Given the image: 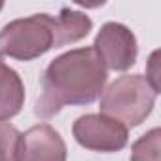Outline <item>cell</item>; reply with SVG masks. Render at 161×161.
I'll return each instance as SVG.
<instances>
[{
    "label": "cell",
    "instance_id": "6da1fadb",
    "mask_svg": "<svg viewBox=\"0 0 161 161\" xmlns=\"http://www.w3.org/2000/svg\"><path fill=\"white\" fill-rule=\"evenodd\" d=\"M108 80V70L93 47H76L55 57L42 74V93L34 114L42 119L57 116L64 106L95 103Z\"/></svg>",
    "mask_w": 161,
    "mask_h": 161
},
{
    "label": "cell",
    "instance_id": "7a4b0ae2",
    "mask_svg": "<svg viewBox=\"0 0 161 161\" xmlns=\"http://www.w3.org/2000/svg\"><path fill=\"white\" fill-rule=\"evenodd\" d=\"M157 93L142 74L119 76L101 93V114L121 125L138 127L153 110Z\"/></svg>",
    "mask_w": 161,
    "mask_h": 161
},
{
    "label": "cell",
    "instance_id": "3957f363",
    "mask_svg": "<svg viewBox=\"0 0 161 161\" xmlns=\"http://www.w3.org/2000/svg\"><path fill=\"white\" fill-rule=\"evenodd\" d=\"M55 47V21L49 14L14 19L0 29V57L34 61Z\"/></svg>",
    "mask_w": 161,
    "mask_h": 161
},
{
    "label": "cell",
    "instance_id": "277c9868",
    "mask_svg": "<svg viewBox=\"0 0 161 161\" xmlns=\"http://www.w3.org/2000/svg\"><path fill=\"white\" fill-rule=\"evenodd\" d=\"M76 142L91 152H119L129 142V129L119 121L103 114L80 116L72 125Z\"/></svg>",
    "mask_w": 161,
    "mask_h": 161
},
{
    "label": "cell",
    "instance_id": "5b68a950",
    "mask_svg": "<svg viewBox=\"0 0 161 161\" xmlns=\"http://www.w3.org/2000/svg\"><path fill=\"white\" fill-rule=\"evenodd\" d=\"M93 49L106 70L118 72L129 70L136 63L138 55V44L133 31L116 21H108L101 27L95 36Z\"/></svg>",
    "mask_w": 161,
    "mask_h": 161
},
{
    "label": "cell",
    "instance_id": "8992f818",
    "mask_svg": "<svg viewBox=\"0 0 161 161\" xmlns=\"http://www.w3.org/2000/svg\"><path fill=\"white\" fill-rule=\"evenodd\" d=\"M63 136L47 123H38L19 135L15 161H66Z\"/></svg>",
    "mask_w": 161,
    "mask_h": 161
},
{
    "label": "cell",
    "instance_id": "52a82bcc",
    "mask_svg": "<svg viewBox=\"0 0 161 161\" xmlns=\"http://www.w3.org/2000/svg\"><path fill=\"white\" fill-rule=\"evenodd\" d=\"M25 104V86L21 76L0 57V121L15 118Z\"/></svg>",
    "mask_w": 161,
    "mask_h": 161
},
{
    "label": "cell",
    "instance_id": "ba28073f",
    "mask_svg": "<svg viewBox=\"0 0 161 161\" xmlns=\"http://www.w3.org/2000/svg\"><path fill=\"white\" fill-rule=\"evenodd\" d=\"M53 21H55V47L80 42L93 29V21L87 14L66 6L61 8L59 15H53Z\"/></svg>",
    "mask_w": 161,
    "mask_h": 161
},
{
    "label": "cell",
    "instance_id": "9c48e42d",
    "mask_svg": "<svg viewBox=\"0 0 161 161\" xmlns=\"http://www.w3.org/2000/svg\"><path fill=\"white\" fill-rule=\"evenodd\" d=\"M161 129L153 127L131 146V161H161L159 159Z\"/></svg>",
    "mask_w": 161,
    "mask_h": 161
},
{
    "label": "cell",
    "instance_id": "30bf717a",
    "mask_svg": "<svg viewBox=\"0 0 161 161\" xmlns=\"http://www.w3.org/2000/svg\"><path fill=\"white\" fill-rule=\"evenodd\" d=\"M19 131L8 121H0V161H15Z\"/></svg>",
    "mask_w": 161,
    "mask_h": 161
},
{
    "label": "cell",
    "instance_id": "8fae6325",
    "mask_svg": "<svg viewBox=\"0 0 161 161\" xmlns=\"http://www.w3.org/2000/svg\"><path fill=\"white\" fill-rule=\"evenodd\" d=\"M157 57H159V51H153L148 59V70H146V80L148 84L152 86V89L159 95V68H157Z\"/></svg>",
    "mask_w": 161,
    "mask_h": 161
},
{
    "label": "cell",
    "instance_id": "7c38bea8",
    "mask_svg": "<svg viewBox=\"0 0 161 161\" xmlns=\"http://www.w3.org/2000/svg\"><path fill=\"white\" fill-rule=\"evenodd\" d=\"M2 8H4V2H0V12H2Z\"/></svg>",
    "mask_w": 161,
    "mask_h": 161
}]
</instances>
